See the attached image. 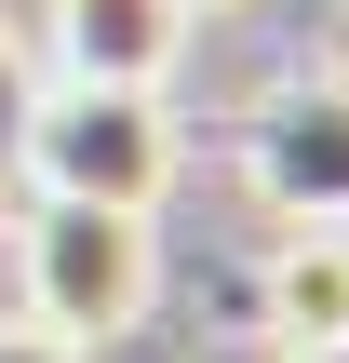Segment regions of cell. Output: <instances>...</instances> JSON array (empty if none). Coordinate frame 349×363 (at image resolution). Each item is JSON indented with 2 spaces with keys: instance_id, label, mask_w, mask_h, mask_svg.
I'll return each mask as SVG.
<instances>
[{
  "instance_id": "obj_1",
  "label": "cell",
  "mask_w": 349,
  "mask_h": 363,
  "mask_svg": "<svg viewBox=\"0 0 349 363\" xmlns=\"http://www.w3.org/2000/svg\"><path fill=\"white\" fill-rule=\"evenodd\" d=\"M13 229V310L67 350H108L161 310V216H121V202H27L0 216Z\"/></svg>"
},
{
  "instance_id": "obj_2",
  "label": "cell",
  "mask_w": 349,
  "mask_h": 363,
  "mask_svg": "<svg viewBox=\"0 0 349 363\" xmlns=\"http://www.w3.org/2000/svg\"><path fill=\"white\" fill-rule=\"evenodd\" d=\"M13 162H27L40 202L161 216V189H175V121H161V94H135V81H40L27 121H13Z\"/></svg>"
},
{
  "instance_id": "obj_3",
  "label": "cell",
  "mask_w": 349,
  "mask_h": 363,
  "mask_svg": "<svg viewBox=\"0 0 349 363\" xmlns=\"http://www.w3.org/2000/svg\"><path fill=\"white\" fill-rule=\"evenodd\" d=\"M242 175L282 229H349V81H282L242 121Z\"/></svg>"
},
{
  "instance_id": "obj_4",
  "label": "cell",
  "mask_w": 349,
  "mask_h": 363,
  "mask_svg": "<svg viewBox=\"0 0 349 363\" xmlns=\"http://www.w3.org/2000/svg\"><path fill=\"white\" fill-rule=\"evenodd\" d=\"M40 54L54 81H135L161 94L188 54V0H40Z\"/></svg>"
},
{
  "instance_id": "obj_5",
  "label": "cell",
  "mask_w": 349,
  "mask_h": 363,
  "mask_svg": "<svg viewBox=\"0 0 349 363\" xmlns=\"http://www.w3.org/2000/svg\"><path fill=\"white\" fill-rule=\"evenodd\" d=\"M256 296H269L282 350H349V229H282Z\"/></svg>"
},
{
  "instance_id": "obj_6",
  "label": "cell",
  "mask_w": 349,
  "mask_h": 363,
  "mask_svg": "<svg viewBox=\"0 0 349 363\" xmlns=\"http://www.w3.org/2000/svg\"><path fill=\"white\" fill-rule=\"evenodd\" d=\"M27 94H40V67H27V40L0 27V148H13V121H27Z\"/></svg>"
},
{
  "instance_id": "obj_7",
  "label": "cell",
  "mask_w": 349,
  "mask_h": 363,
  "mask_svg": "<svg viewBox=\"0 0 349 363\" xmlns=\"http://www.w3.org/2000/svg\"><path fill=\"white\" fill-rule=\"evenodd\" d=\"M0 363H94V350H67V337H40V323L13 310V323H0Z\"/></svg>"
},
{
  "instance_id": "obj_8",
  "label": "cell",
  "mask_w": 349,
  "mask_h": 363,
  "mask_svg": "<svg viewBox=\"0 0 349 363\" xmlns=\"http://www.w3.org/2000/svg\"><path fill=\"white\" fill-rule=\"evenodd\" d=\"M282 363H349V350H282Z\"/></svg>"
},
{
  "instance_id": "obj_9",
  "label": "cell",
  "mask_w": 349,
  "mask_h": 363,
  "mask_svg": "<svg viewBox=\"0 0 349 363\" xmlns=\"http://www.w3.org/2000/svg\"><path fill=\"white\" fill-rule=\"evenodd\" d=\"M188 13H215V0H188Z\"/></svg>"
}]
</instances>
